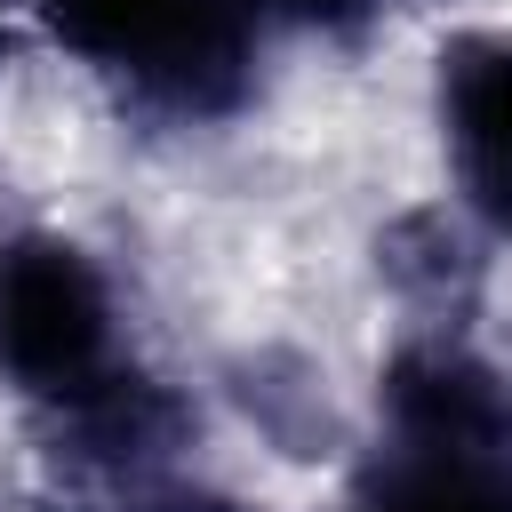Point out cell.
I'll use <instances>...</instances> for the list:
<instances>
[{"label": "cell", "instance_id": "7", "mask_svg": "<svg viewBox=\"0 0 512 512\" xmlns=\"http://www.w3.org/2000/svg\"><path fill=\"white\" fill-rule=\"evenodd\" d=\"M0 64H8V0H0Z\"/></svg>", "mask_w": 512, "mask_h": 512}, {"label": "cell", "instance_id": "6", "mask_svg": "<svg viewBox=\"0 0 512 512\" xmlns=\"http://www.w3.org/2000/svg\"><path fill=\"white\" fill-rule=\"evenodd\" d=\"M256 16L272 8V16H296V24H352V16H368L376 0H248Z\"/></svg>", "mask_w": 512, "mask_h": 512}, {"label": "cell", "instance_id": "8", "mask_svg": "<svg viewBox=\"0 0 512 512\" xmlns=\"http://www.w3.org/2000/svg\"><path fill=\"white\" fill-rule=\"evenodd\" d=\"M208 512H240V504H208Z\"/></svg>", "mask_w": 512, "mask_h": 512}, {"label": "cell", "instance_id": "4", "mask_svg": "<svg viewBox=\"0 0 512 512\" xmlns=\"http://www.w3.org/2000/svg\"><path fill=\"white\" fill-rule=\"evenodd\" d=\"M440 136L464 208L512 240V32H456L440 48Z\"/></svg>", "mask_w": 512, "mask_h": 512}, {"label": "cell", "instance_id": "1", "mask_svg": "<svg viewBox=\"0 0 512 512\" xmlns=\"http://www.w3.org/2000/svg\"><path fill=\"white\" fill-rule=\"evenodd\" d=\"M40 24L96 72L168 112H224L256 64L248 0H32Z\"/></svg>", "mask_w": 512, "mask_h": 512}, {"label": "cell", "instance_id": "5", "mask_svg": "<svg viewBox=\"0 0 512 512\" xmlns=\"http://www.w3.org/2000/svg\"><path fill=\"white\" fill-rule=\"evenodd\" d=\"M344 512H512V456L464 448H384Z\"/></svg>", "mask_w": 512, "mask_h": 512}, {"label": "cell", "instance_id": "3", "mask_svg": "<svg viewBox=\"0 0 512 512\" xmlns=\"http://www.w3.org/2000/svg\"><path fill=\"white\" fill-rule=\"evenodd\" d=\"M384 432L400 448H464V456H512V384L448 344V336H424V344H400L384 384Z\"/></svg>", "mask_w": 512, "mask_h": 512}, {"label": "cell", "instance_id": "2", "mask_svg": "<svg viewBox=\"0 0 512 512\" xmlns=\"http://www.w3.org/2000/svg\"><path fill=\"white\" fill-rule=\"evenodd\" d=\"M120 368L128 360L96 256L64 232L0 240V376L48 408H72Z\"/></svg>", "mask_w": 512, "mask_h": 512}]
</instances>
